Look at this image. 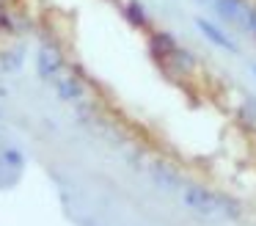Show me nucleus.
I'll list each match as a JSON object with an SVG mask.
<instances>
[{"label": "nucleus", "instance_id": "1", "mask_svg": "<svg viewBox=\"0 0 256 226\" xmlns=\"http://www.w3.org/2000/svg\"><path fill=\"white\" fill-rule=\"evenodd\" d=\"M184 190V201L190 204V207L201 209V212H232V207H228L226 201H223L220 196H215V193L204 190V187H196V185H188L182 187Z\"/></svg>", "mask_w": 256, "mask_h": 226}, {"label": "nucleus", "instance_id": "2", "mask_svg": "<svg viewBox=\"0 0 256 226\" xmlns=\"http://www.w3.org/2000/svg\"><path fill=\"white\" fill-rule=\"evenodd\" d=\"M22 165L25 160L17 149H6L0 154V187H12L20 179V174H22Z\"/></svg>", "mask_w": 256, "mask_h": 226}]
</instances>
